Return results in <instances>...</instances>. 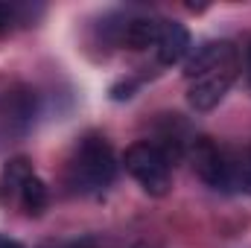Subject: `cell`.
Instances as JSON below:
<instances>
[{
	"label": "cell",
	"instance_id": "cell-4",
	"mask_svg": "<svg viewBox=\"0 0 251 248\" xmlns=\"http://www.w3.org/2000/svg\"><path fill=\"white\" fill-rule=\"evenodd\" d=\"M237 73H240V56L237 59H228V62L216 64L213 70L190 79L187 88V102L196 111H210L222 102V97L231 91V85L237 82Z\"/></svg>",
	"mask_w": 251,
	"mask_h": 248
},
{
	"label": "cell",
	"instance_id": "cell-5",
	"mask_svg": "<svg viewBox=\"0 0 251 248\" xmlns=\"http://www.w3.org/2000/svg\"><path fill=\"white\" fill-rule=\"evenodd\" d=\"M240 53H237V47L231 44V41H204V44H199L193 53L187 56V62H184V76L190 79H196V76H201V73H207V70H213L216 64L228 62V59H237Z\"/></svg>",
	"mask_w": 251,
	"mask_h": 248
},
{
	"label": "cell",
	"instance_id": "cell-9",
	"mask_svg": "<svg viewBox=\"0 0 251 248\" xmlns=\"http://www.w3.org/2000/svg\"><path fill=\"white\" fill-rule=\"evenodd\" d=\"M47 201H50V196H47L44 181H41L38 175H32V178L26 181V187H24V193H21L18 204L24 207V213H26V216H41V213L47 210Z\"/></svg>",
	"mask_w": 251,
	"mask_h": 248
},
{
	"label": "cell",
	"instance_id": "cell-3",
	"mask_svg": "<svg viewBox=\"0 0 251 248\" xmlns=\"http://www.w3.org/2000/svg\"><path fill=\"white\" fill-rule=\"evenodd\" d=\"M126 170L131 173V178L143 187L149 196H167V190L173 184V175H170V161L164 158V152L149 143V140H140V143H131L123 155Z\"/></svg>",
	"mask_w": 251,
	"mask_h": 248
},
{
	"label": "cell",
	"instance_id": "cell-10",
	"mask_svg": "<svg viewBox=\"0 0 251 248\" xmlns=\"http://www.w3.org/2000/svg\"><path fill=\"white\" fill-rule=\"evenodd\" d=\"M240 190L251 196V143L246 152H240Z\"/></svg>",
	"mask_w": 251,
	"mask_h": 248
},
{
	"label": "cell",
	"instance_id": "cell-8",
	"mask_svg": "<svg viewBox=\"0 0 251 248\" xmlns=\"http://www.w3.org/2000/svg\"><path fill=\"white\" fill-rule=\"evenodd\" d=\"M158 35H161V21L158 18H131L123 24V32H120V41L131 50H146V47H155L158 44Z\"/></svg>",
	"mask_w": 251,
	"mask_h": 248
},
{
	"label": "cell",
	"instance_id": "cell-1",
	"mask_svg": "<svg viewBox=\"0 0 251 248\" xmlns=\"http://www.w3.org/2000/svg\"><path fill=\"white\" fill-rule=\"evenodd\" d=\"M190 161L196 175L207 187L219 193H234L240 190V152L219 146L210 137H193L190 143Z\"/></svg>",
	"mask_w": 251,
	"mask_h": 248
},
{
	"label": "cell",
	"instance_id": "cell-12",
	"mask_svg": "<svg viewBox=\"0 0 251 248\" xmlns=\"http://www.w3.org/2000/svg\"><path fill=\"white\" fill-rule=\"evenodd\" d=\"M12 18H15V9H12L9 3H0V32H6V29H9Z\"/></svg>",
	"mask_w": 251,
	"mask_h": 248
},
{
	"label": "cell",
	"instance_id": "cell-2",
	"mask_svg": "<svg viewBox=\"0 0 251 248\" xmlns=\"http://www.w3.org/2000/svg\"><path fill=\"white\" fill-rule=\"evenodd\" d=\"M114 178H117V158L111 143L102 134L82 137L73 158V184L82 193H100L114 184Z\"/></svg>",
	"mask_w": 251,
	"mask_h": 248
},
{
	"label": "cell",
	"instance_id": "cell-6",
	"mask_svg": "<svg viewBox=\"0 0 251 248\" xmlns=\"http://www.w3.org/2000/svg\"><path fill=\"white\" fill-rule=\"evenodd\" d=\"M158 62L161 64H176L190 56V32L184 24L178 21H161V35H158Z\"/></svg>",
	"mask_w": 251,
	"mask_h": 248
},
{
	"label": "cell",
	"instance_id": "cell-14",
	"mask_svg": "<svg viewBox=\"0 0 251 248\" xmlns=\"http://www.w3.org/2000/svg\"><path fill=\"white\" fill-rule=\"evenodd\" d=\"M249 79H251V47H249Z\"/></svg>",
	"mask_w": 251,
	"mask_h": 248
},
{
	"label": "cell",
	"instance_id": "cell-7",
	"mask_svg": "<svg viewBox=\"0 0 251 248\" xmlns=\"http://www.w3.org/2000/svg\"><path fill=\"white\" fill-rule=\"evenodd\" d=\"M35 173H32V164L26 161V158H12V161H6V167L0 170V204H18V198H21V193H24V187L26 181L32 178Z\"/></svg>",
	"mask_w": 251,
	"mask_h": 248
},
{
	"label": "cell",
	"instance_id": "cell-11",
	"mask_svg": "<svg viewBox=\"0 0 251 248\" xmlns=\"http://www.w3.org/2000/svg\"><path fill=\"white\" fill-rule=\"evenodd\" d=\"M134 91H137V82H120V85H114L111 88V99H131L134 97Z\"/></svg>",
	"mask_w": 251,
	"mask_h": 248
},
{
	"label": "cell",
	"instance_id": "cell-13",
	"mask_svg": "<svg viewBox=\"0 0 251 248\" xmlns=\"http://www.w3.org/2000/svg\"><path fill=\"white\" fill-rule=\"evenodd\" d=\"M0 248H24V246L15 243V240H9V237H0Z\"/></svg>",
	"mask_w": 251,
	"mask_h": 248
}]
</instances>
